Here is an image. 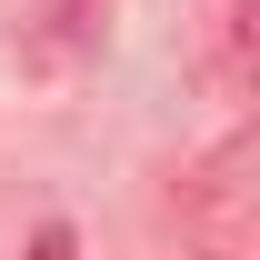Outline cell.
Here are the masks:
<instances>
[{
	"label": "cell",
	"instance_id": "6da1fadb",
	"mask_svg": "<svg viewBox=\"0 0 260 260\" xmlns=\"http://www.w3.org/2000/svg\"><path fill=\"white\" fill-rule=\"evenodd\" d=\"M40 260H70V230H40Z\"/></svg>",
	"mask_w": 260,
	"mask_h": 260
}]
</instances>
